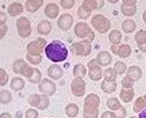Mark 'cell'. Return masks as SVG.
Masks as SVG:
<instances>
[{"instance_id":"obj_1","label":"cell","mask_w":146,"mask_h":118,"mask_svg":"<svg viewBox=\"0 0 146 118\" xmlns=\"http://www.w3.org/2000/svg\"><path fill=\"white\" fill-rule=\"evenodd\" d=\"M45 56L52 63H60L64 62L68 56V49L66 45L58 39H54L48 44L45 48Z\"/></svg>"},{"instance_id":"obj_2","label":"cell","mask_w":146,"mask_h":118,"mask_svg":"<svg viewBox=\"0 0 146 118\" xmlns=\"http://www.w3.org/2000/svg\"><path fill=\"white\" fill-rule=\"evenodd\" d=\"M101 98L99 95L92 93L85 97L84 101V118H99Z\"/></svg>"},{"instance_id":"obj_3","label":"cell","mask_w":146,"mask_h":118,"mask_svg":"<svg viewBox=\"0 0 146 118\" xmlns=\"http://www.w3.org/2000/svg\"><path fill=\"white\" fill-rule=\"evenodd\" d=\"M74 34L78 38H80L81 41L87 39L88 42H93L95 38L94 31L89 28V26L86 22H79L74 26Z\"/></svg>"},{"instance_id":"obj_4","label":"cell","mask_w":146,"mask_h":118,"mask_svg":"<svg viewBox=\"0 0 146 118\" xmlns=\"http://www.w3.org/2000/svg\"><path fill=\"white\" fill-rule=\"evenodd\" d=\"M93 28L98 30L100 34H106L110 29V21L103 15V14H96L90 20Z\"/></svg>"},{"instance_id":"obj_5","label":"cell","mask_w":146,"mask_h":118,"mask_svg":"<svg viewBox=\"0 0 146 118\" xmlns=\"http://www.w3.org/2000/svg\"><path fill=\"white\" fill-rule=\"evenodd\" d=\"M71 52L74 56H80V57H87L92 52V45L90 42H88L87 39L85 41H79L76 42L71 45Z\"/></svg>"},{"instance_id":"obj_6","label":"cell","mask_w":146,"mask_h":118,"mask_svg":"<svg viewBox=\"0 0 146 118\" xmlns=\"http://www.w3.org/2000/svg\"><path fill=\"white\" fill-rule=\"evenodd\" d=\"M48 46L46 41L42 37L36 38L35 41L30 42L27 45V54L30 56H42V52L45 51V48Z\"/></svg>"},{"instance_id":"obj_7","label":"cell","mask_w":146,"mask_h":118,"mask_svg":"<svg viewBox=\"0 0 146 118\" xmlns=\"http://www.w3.org/2000/svg\"><path fill=\"white\" fill-rule=\"evenodd\" d=\"M15 27L19 36L22 38H27L31 35V23H30V20L26 16H21L17 19Z\"/></svg>"},{"instance_id":"obj_8","label":"cell","mask_w":146,"mask_h":118,"mask_svg":"<svg viewBox=\"0 0 146 118\" xmlns=\"http://www.w3.org/2000/svg\"><path fill=\"white\" fill-rule=\"evenodd\" d=\"M87 67H88V75H89V79L93 81H99L103 78V71L101 68V65L99 63V60L96 58L89 60L88 64H87Z\"/></svg>"},{"instance_id":"obj_9","label":"cell","mask_w":146,"mask_h":118,"mask_svg":"<svg viewBox=\"0 0 146 118\" xmlns=\"http://www.w3.org/2000/svg\"><path fill=\"white\" fill-rule=\"evenodd\" d=\"M38 90L42 95L52 96L57 91V86L53 81H51L50 79H43L41 84H38Z\"/></svg>"},{"instance_id":"obj_10","label":"cell","mask_w":146,"mask_h":118,"mask_svg":"<svg viewBox=\"0 0 146 118\" xmlns=\"http://www.w3.org/2000/svg\"><path fill=\"white\" fill-rule=\"evenodd\" d=\"M71 91L77 97H81L86 94V82L82 78H76L71 82Z\"/></svg>"},{"instance_id":"obj_11","label":"cell","mask_w":146,"mask_h":118,"mask_svg":"<svg viewBox=\"0 0 146 118\" xmlns=\"http://www.w3.org/2000/svg\"><path fill=\"white\" fill-rule=\"evenodd\" d=\"M111 52L117 54L119 58H129L131 54V46L127 44H117L110 46Z\"/></svg>"},{"instance_id":"obj_12","label":"cell","mask_w":146,"mask_h":118,"mask_svg":"<svg viewBox=\"0 0 146 118\" xmlns=\"http://www.w3.org/2000/svg\"><path fill=\"white\" fill-rule=\"evenodd\" d=\"M57 26L59 29L62 30H68L71 29V27L73 26V17L71 14L68 13H64L58 17V21H57Z\"/></svg>"},{"instance_id":"obj_13","label":"cell","mask_w":146,"mask_h":118,"mask_svg":"<svg viewBox=\"0 0 146 118\" xmlns=\"http://www.w3.org/2000/svg\"><path fill=\"white\" fill-rule=\"evenodd\" d=\"M104 3L106 1H96V0H84L82 4H81V7L85 11L92 13L93 11H99L100 8H102L104 6Z\"/></svg>"},{"instance_id":"obj_14","label":"cell","mask_w":146,"mask_h":118,"mask_svg":"<svg viewBox=\"0 0 146 118\" xmlns=\"http://www.w3.org/2000/svg\"><path fill=\"white\" fill-rule=\"evenodd\" d=\"M135 41H136L138 49L141 52H146V31L145 30H138L136 32Z\"/></svg>"},{"instance_id":"obj_15","label":"cell","mask_w":146,"mask_h":118,"mask_svg":"<svg viewBox=\"0 0 146 118\" xmlns=\"http://www.w3.org/2000/svg\"><path fill=\"white\" fill-rule=\"evenodd\" d=\"M23 11H25V6L22 4H20V3H12L7 7V13L12 17L21 15L23 13Z\"/></svg>"},{"instance_id":"obj_16","label":"cell","mask_w":146,"mask_h":118,"mask_svg":"<svg viewBox=\"0 0 146 118\" xmlns=\"http://www.w3.org/2000/svg\"><path fill=\"white\" fill-rule=\"evenodd\" d=\"M43 0H27L25 1V9L29 13H35L43 6Z\"/></svg>"},{"instance_id":"obj_17","label":"cell","mask_w":146,"mask_h":118,"mask_svg":"<svg viewBox=\"0 0 146 118\" xmlns=\"http://www.w3.org/2000/svg\"><path fill=\"white\" fill-rule=\"evenodd\" d=\"M96 59L99 60V63H100L101 66L106 67V66H109V65L111 64V62H113V56H111L110 52H108V51H101V52L98 53Z\"/></svg>"},{"instance_id":"obj_18","label":"cell","mask_w":146,"mask_h":118,"mask_svg":"<svg viewBox=\"0 0 146 118\" xmlns=\"http://www.w3.org/2000/svg\"><path fill=\"white\" fill-rule=\"evenodd\" d=\"M141 75H143V71L139 66H135V65L130 66L126 71V76L129 79H131V80L135 81V82L139 80V79L141 78Z\"/></svg>"},{"instance_id":"obj_19","label":"cell","mask_w":146,"mask_h":118,"mask_svg":"<svg viewBox=\"0 0 146 118\" xmlns=\"http://www.w3.org/2000/svg\"><path fill=\"white\" fill-rule=\"evenodd\" d=\"M48 75L52 79V80H59V79L64 75V71L58 65H51L48 68Z\"/></svg>"},{"instance_id":"obj_20","label":"cell","mask_w":146,"mask_h":118,"mask_svg":"<svg viewBox=\"0 0 146 118\" xmlns=\"http://www.w3.org/2000/svg\"><path fill=\"white\" fill-rule=\"evenodd\" d=\"M135 97V89L133 88H129L125 89L122 88V90L119 91V98L124 102V103H130Z\"/></svg>"},{"instance_id":"obj_21","label":"cell","mask_w":146,"mask_h":118,"mask_svg":"<svg viewBox=\"0 0 146 118\" xmlns=\"http://www.w3.org/2000/svg\"><path fill=\"white\" fill-rule=\"evenodd\" d=\"M44 14L49 19H56L59 15V7L56 4H48L44 8Z\"/></svg>"},{"instance_id":"obj_22","label":"cell","mask_w":146,"mask_h":118,"mask_svg":"<svg viewBox=\"0 0 146 118\" xmlns=\"http://www.w3.org/2000/svg\"><path fill=\"white\" fill-rule=\"evenodd\" d=\"M52 30V26L50 23V21H46V20H42V21L37 25V32L40 35H49Z\"/></svg>"},{"instance_id":"obj_23","label":"cell","mask_w":146,"mask_h":118,"mask_svg":"<svg viewBox=\"0 0 146 118\" xmlns=\"http://www.w3.org/2000/svg\"><path fill=\"white\" fill-rule=\"evenodd\" d=\"M145 108H146V94L137 98L136 102H135V104H133L132 110H133V112H136V113H140Z\"/></svg>"},{"instance_id":"obj_24","label":"cell","mask_w":146,"mask_h":118,"mask_svg":"<svg viewBox=\"0 0 146 118\" xmlns=\"http://www.w3.org/2000/svg\"><path fill=\"white\" fill-rule=\"evenodd\" d=\"M122 30L125 34H131L136 30V22L132 19H126L122 22Z\"/></svg>"},{"instance_id":"obj_25","label":"cell","mask_w":146,"mask_h":118,"mask_svg":"<svg viewBox=\"0 0 146 118\" xmlns=\"http://www.w3.org/2000/svg\"><path fill=\"white\" fill-rule=\"evenodd\" d=\"M25 86H26L25 80H23L22 78H20V76H15V78H13V79H12V81H11V88H12L13 90H15V91H20V90H22V89L25 88Z\"/></svg>"},{"instance_id":"obj_26","label":"cell","mask_w":146,"mask_h":118,"mask_svg":"<svg viewBox=\"0 0 146 118\" xmlns=\"http://www.w3.org/2000/svg\"><path fill=\"white\" fill-rule=\"evenodd\" d=\"M65 115L68 118H74L79 115V107L76 103H70L65 107Z\"/></svg>"},{"instance_id":"obj_27","label":"cell","mask_w":146,"mask_h":118,"mask_svg":"<svg viewBox=\"0 0 146 118\" xmlns=\"http://www.w3.org/2000/svg\"><path fill=\"white\" fill-rule=\"evenodd\" d=\"M121 41H122V32L119 30L115 29L109 32V42L111 43V45L121 44Z\"/></svg>"},{"instance_id":"obj_28","label":"cell","mask_w":146,"mask_h":118,"mask_svg":"<svg viewBox=\"0 0 146 118\" xmlns=\"http://www.w3.org/2000/svg\"><path fill=\"white\" fill-rule=\"evenodd\" d=\"M117 88V82H111V81H107L103 80L101 84V89L107 93V94H113Z\"/></svg>"},{"instance_id":"obj_29","label":"cell","mask_w":146,"mask_h":118,"mask_svg":"<svg viewBox=\"0 0 146 118\" xmlns=\"http://www.w3.org/2000/svg\"><path fill=\"white\" fill-rule=\"evenodd\" d=\"M103 78H104V80H107V81L117 82V73L111 67H108V68H106L103 71Z\"/></svg>"},{"instance_id":"obj_30","label":"cell","mask_w":146,"mask_h":118,"mask_svg":"<svg viewBox=\"0 0 146 118\" xmlns=\"http://www.w3.org/2000/svg\"><path fill=\"white\" fill-rule=\"evenodd\" d=\"M107 107L110 109L111 111H118L121 108H122V104L119 102V100L117 97H110L107 100Z\"/></svg>"},{"instance_id":"obj_31","label":"cell","mask_w":146,"mask_h":118,"mask_svg":"<svg viewBox=\"0 0 146 118\" xmlns=\"http://www.w3.org/2000/svg\"><path fill=\"white\" fill-rule=\"evenodd\" d=\"M87 74V68L81 64H77L74 67H73V75H74L76 78H82Z\"/></svg>"},{"instance_id":"obj_32","label":"cell","mask_w":146,"mask_h":118,"mask_svg":"<svg viewBox=\"0 0 146 118\" xmlns=\"http://www.w3.org/2000/svg\"><path fill=\"white\" fill-rule=\"evenodd\" d=\"M12 102V94L9 90H1L0 91V103L3 105L9 104Z\"/></svg>"},{"instance_id":"obj_33","label":"cell","mask_w":146,"mask_h":118,"mask_svg":"<svg viewBox=\"0 0 146 118\" xmlns=\"http://www.w3.org/2000/svg\"><path fill=\"white\" fill-rule=\"evenodd\" d=\"M34 71H35V67H31L29 64H25L22 67H21V71H20V74L27 79H30L31 75L34 74Z\"/></svg>"},{"instance_id":"obj_34","label":"cell","mask_w":146,"mask_h":118,"mask_svg":"<svg viewBox=\"0 0 146 118\" xmlns=\"http://www.w3.org/2000/svg\"><path fill=\"white\" fill-rule=\"evenodd\" d=\"M41 98H42V95H40V94H33L28 98V103L33 108H38V105L41 103Z\"/></svg>"},{"instance_id":"obj_35","label":"cell","mask_w":146,"mask_h":118,"mask_svg":"<svg viewBox=\"0 0 146 118\" xmlns=\"http://www.w3.org/2000/svg\"><path fill=\"white\" fill-rule=\"evenodd\" d=\"M28 80L31 84H41V81H42V73H41V71L38 68H35L34 74L31 75L30 79H28Z\"/></svg>"},{"instance_id":"obj_36","label":"cell","mask_w":146,"mask_h":118,"mask_svg":"<svg viewBox=\"0 0 146 118\" xmlns=\"http://www.w3.org/2000/svg\"><path fill=\"white\" fill-rule=\"evenodd\" d=\"M25 64H26L25 59H21V58H19V59H15L14 63H13V72H14L15 74H20L21 67H22Z\"/></svg>"},{"instance_id":"obj_37","label":"cell","mask_w":146,"mask_h":118,"mask_svg":"<svg viewBox=\"0 0 146 118\" xmlns=\"http://www.w3.org/2000/svg\"><path fill=\"white\" fill-rule=\"evenodd\" d=\"M121 12H122V14L125 15V16H132V15L136 14L137 8H136V7H129V6L122 5V6H121Z\"/></svg>"},{"instance_id":"obj_38","label":"cell","mask_w":146,"mask_h":118,"mask_svg":"<svg viewBox=\"0 0 146 118\" xmlns=\"http://www.w3.org/2000/svg\"><path fill=\"white\" fill-rule=\"evenodd\" d=\"M114 70L117 73V75H122L127 71L126 70V65L123 62H116L115 65H114Z\"/></svg>"},{"instance_id":"obj_39","label":"cell","mask_w":146,"mask_h":118,"mask_svg":"<svg viewBox=\"0 0 146 118\" xmlns=\"http://www.w3.org/2000/svg\"><path fill=\"white\" fill-rule=\"evenodd\" d=\"M26 59H27V62L29 64H31V65H38L42 62V56H30V54H27Z\"/></svg>"},{"instance_id":"obj_40","label":"cell","mask_w":146,"mask_h":118,"mask_svg":"<svg viewBox=\"0 0 146 118\" xmlns=\"http://www.w3.org/2000/svg\"><path fill=\"white\" fill-rule=\"evenodd\" d=\"M49 107H50V100H49V96H46V95H42L41 103H40V105H38V108H37V109H40V110H46Z\"/></svg>"},{"instance_id":"obj_41","label":"cell","mask_w":146,"mask_h":118,"mask_svg":"<svg viewBox=\"0 0 146 118\" xmlns=\"http://www.w3.org/2000/svg\"><path fill=\"white\" fill-rule=\"evenodd\" d=\"M121 84H122V87H123V88H125V89H129V88H133L135 81H132L131 79H129L127 76H125V78H123V79H122Z\"/></svg>"},{"instance_id":"obj_42","label":"cell","mask_w":146,"mask_h":118,"mask_svg":"<svg viewBox=\"0 0 146 118\" xmlns=\"http://www.w3.org/2000/svg\"><path fill=\"white\" fill-rule=\"evenodd\" d=\"M7 82H8V74L4 68H1L0 70V86L4 87L7 85Z\"/></svg>"},{"instance_id":"obj_43","label":"cell","mask_w":146,"mask_h":118,"mask_svg":"<svg viewBox=\"0 0 146 118\" xmlns=\"http://www.w3.org/2000/svg\"><path fill=\"white\" fill-rule=\"evenodd\" d=\"M77 14H78L79 19H81V20H87V19L90 16V14H92V13H89V12L85 11V9L80 6V7L78 8V11H77Z\"/></svg>"},{"instance_id":"obj_44","label":"cell","mask_w":146,"mask_h":118,"mask_svg":"<svg viewBox=\"0 0 146 118\" xmlns=\"http://www.w3.org/2000/svg\"><path fill=\"white\" fill-rule=\"evenodd\" d=\"M74 5H76L74 0H62L60 1V6L64 9H71Z\"/></svg>"},{"instance_id":"obj_45","label":"cell","mask_w":146,"mask_h":118,"mask_svg":"<svg viewBox=\"0 0 146 118\" xmlns=\"http://www.w3.org/2000/svg\"><path fill=\"white\" fill-rule=\"evenodd\" d=\"M25 116H26V118H38V112L34 108H30V109H28L26 111Z\"/></svg>"},{"instance_id":"obj_46","label":"cell","mask_w":146,"mask_h":118,"mask_svg":"<svg viewBox=\"0 0 146 118\" xmlns=\"http://www.w3.org/2000/svg\"><path fill=\"white\" fill-rule=\"evenodd\" d=\"M101 118H117V116L114 111H104L101 115Z\"/></svg>"},{"instance_id":"obj_47","label":"cell","mask_w":146,"mask_h":118,"mask_svg":"<svg viewBox=\"0 0 146 118\" xmlns=\"http://www.w3.org/2000/svg\"><path fill=\"white\" fill-rule=\"evenodd\" d=\"M122 5L129 6V7H136L137 8V1H136V0H123Z\"/></svg>"},{"instance_id":"obj_48","label":"cell","mask_w":146,"mask_h":118,"mask_svg":"<svg viewBox=\"0 0 146 118\" xmlns=\"http://www.w3.org/2000/svg\"><path fill=\"white\" fill-rule=\"evenodd\" d=\"M116 116H117V118H125V117H126V108H124V107L122 105V108L117 111Z\"/></svg>"},{"instance_id":"obj_49","label":"cell","mask_w":146,"mask_h":118,"mask_svg":"<svg viewBox=\"0 0 146 118\" xmlns=\"http://www.w3.org/2000/svg\"><path fill=\"white\" fill-rule=\"evenodd\" d=\"M0 30H1V32H0V38H4L6 32H7V26L6 23H0Z\"/></svg>"},{"instance_id":"obj_50","label":"cell","mask_w":146,"mask_h":118,"mask_svg":"<svg viewBox=\"0 0 146 118\" xmlns=\"http://www.w3.org/2000/svg\"><path fill=\"white\" fill-rule=\"evenodd\" d=\"M7 21V16L5 15V12L0 13V23H6Z\"/></svg>"},{"instance_id":"obj_51","label":"cell","mask_w":146,"mask_h":118,"mask_svg":"<svg viewBox=\"0 0 146 118\" xmlns=\"http://www.w3.org/2000/svg\"><path fill=\"white\" fill-rule=\"evenodd\" d=\"M0 118H12V115L9 112H3L1 116H0Z\"/></svg>"},{"instance_id":"obj_52","label":"cell","mask_w":146,"mask_h":118,"mask_svg":"<svg viewBox=\"0 0 146 118\" xmlns=\"http://www.w3.org/2000/svg\"><path fill=\"white\" fill-rule=\"evenodd\" d=\"M138 118H146V108L139 113V117H138Z\"/></svg>"},{"instance_id":"obj_53","label":"cell","mask_w":146,"mask_h":118,"mask_svg":"<svg viewBox=\"0 0 146 118\" xmlns=\"http://www.w3.org/2000/svg\"><path fill=\"white\" fill-rule=\"evenodd\" d=\"M143 21H144V22L146 23V11H145V12L143 13Z\"/></svg>"},{"instance_id":"obj_54","label":"cell","mask_w":146,"mask_h":118,"mask_svg":"<svg viewBox=\"0 0 146 118\" xmlns=\"http://www.w3.org/2000/svg\"><path fill=\"white\" fill-rule=\"evenodd\" d=\"M108 3H110V4H116V3H118V1H117V0H109Z\"/></svg>"},{"instance_id":"obj_55","label":"cell","mask_w":146,"mask_h":118,"mask_svg":"<svg viewBox=\"0 0 146 118\" xmlns=\"http://www.w3.org/2000/svg\"><path fill=\"white\" fill-rule=\"evenodd\" d=\"M129 118H137V117H135V116H132V117H129Z\"/></svg>"},{"instance_id":"obj_56","label":"cell","mask_w":146,"mask_h":118,"mask_svg":"<svg viewBox=\"0 0 146 118\" xmlns=\"http://www.w3.org/2000/svg\"><path fill=\"white\" fill-rule=\"evenodd\" d=\"M12 118H13V117H12Z\"/></svg>"}]
</instances>
